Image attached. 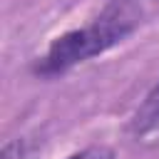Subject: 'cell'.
Masks as SVG:
<instances>
[{"label":"cell","instance_id":"7a4b0ae2","mask_svg":"<svg viewBox=\"0 0 159 159\" xmlns=\"http://www.w3.org/2000/svg\"><path fill=\"white\" fill-rule=\"evenodd\" d=\"M127 134L137 147L159 149V80L132 112L127 122Z\"/></svg>","mask_w":159,"mask_h":159},{"label":"cell","instance_id":"3957f363","mask_svg":"<svg viewBox=\"0 0 159 159\" xmlns=\"http://www.w3.org/2000/svg\"><path fill=\"white\" fill-rule=\"evenodd\" d=\"M65 159H114V149H109L104 144H92V147H84L80 152H72Z\"/></svg>","mask_w":159,"mask_h":159},{"label":"cell","instance_id":"277c9868","mask_svg":"<svg viewBox=\"0 0 159 159\" xmlns=\"http://www.w3.org/2000/svg\"><path fill=\"white\" fill-rule=\"evenodd\" d=\"M2 159H25V142L12 139L2 147Z\"/></svg>","mask_w":159,"mask_h":159},{"label":"cell","instance_id":"6da1fadb","mask_svg":"<svg viewBox=\"0 0 159 159\" xmlns=\"http://www.w3.org/2000/svg\"><path fill=\"white\" fill-rule=\"evenodd\" d=\"M144 20V2L142 0H107L102 12L75 27L62 32L50 42V47L32 62V75L40 80H55L75 70L77 65L104 55L107 50L124 42L129 35L139 30Z\"/></svg>","mask_w":159,"mask_h":159}]
</instances>
